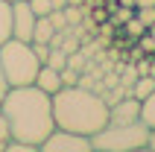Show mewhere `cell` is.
<instances>
[{"instance_id":"8fae6325","label":"cell","mask_w":155,"mask_h":152,"mask_svg":"<svg viewBox=\"0 0 155 152\" xmlns=\"http://www.w3.org/2000/svg\"><path fill=\"white\" fill-rule=\"evenodd\" d=\"M140 123L147 129H155V91L147 100H140Z\"/></svg>"},{"instance_id":"4fadbf2b","label":"cell","mask_w":155,"mask_h":152,"mask_svg":"<svg viewBox=\"0 0 155 152\" xmlns=\"http://www.w3.org/2000/svg\"><path fill=\"white\" fill-rule=\"evenodd\" d=\"M123 32L129 35V38H140V35L147 32V24H140L138 18L132 15V18H129V21H126V24H123Z\"/></svg>"},{"instance_id":"ffe728a7","label":"cell","mask_w":155,"mask_h":152,"mask_svg":"<svg viewBox=\"0 0 155 152\" xmlns=\"http://www.w3.org/2000/svg\"><path fill=\"white\" fill-rule=\"evenodd\" d=\"M135 15V9H126V6H117V18H114V24H126V21H129V18Z\"/></svg>"},{"instance_id":"ac0fdd59","label":"cell","mask_w":155,"mask_h":152,"mask_svg":"<svg viewBox=\"0 0 155 152\" xmlns=\"http://www.w3.org/2000/svg\"><path fill=\"white\" fill-rule=\"evenodd\" d=\"M47 18H50V24L56 26V29H68V18H64V9H53Z\"/></svg>"},{"instance_id":"cb8c5ba5","label":"cell","mask_w":155,"mask_h":152,"mask_svg":"<svg viewBox=\"0 0 155 152\" xmlns=\"http://www.w3.org/2000/svg\"><path fill=\"white\" fill-rule=\"evenodd\" d=\"M138 6H155V0H138ZM135 6V9H138Z\"/></svg>"},{"instance_id":"484cf974","label":"cell","mask_w":155,"mask_h":152,"mask_svg":"<svg viewBox=\"0 0 155 152\" xmlns=\"http://www.w3.org/2000/svg\"><path fill=\"white\" fill-rule=\"evenodd\" d=\"M9 3H15V0H9Z\"/></svg>"},{"instance_id":"52a82bcc","label":"cell","mask_w":155,"mask_h":152,"mask_svg":"<svg viewBox=\"0 0 155 152\" xmlns=\"http://www.w3.org/2000/svg\"><path fill=\"white\" fill-rule=\"evenodd\" d=\"M132 120H140V100L123 97L108 105V123H132Z\"/></svg>"},{"instance_id":"44dd1931","label":"cell","mask_w":155,"mask_h":152,"mask_svg":"<svg viewBox=\"0 0 155 152\" xmlns=\"http://www.w3.org/2000/svg\"><path fill=\"white\" fill-rule=\"evenodd\" d=\"M6 91H9V82H6V76H3V68H0V100L6 97Z\"/></svg>"},{"instance_id":"30bf717a","label":"cell","mask_w":155,"mask_h":152,"mask_svg":"<svg viewBox=\"0 0 155 152\" xmlns=\"http://www.w3.org/2000/svg\"><path fill=\"white\" fill-rule=\"evenodd\" d=\"M12 38V3L0 0V44Z\"/></svg>"},{"instance_id":"5bb4252c","label":"cell","mask_w":155,"mask_h":152,"mask_svg":"<svg viewBox=\"0 0 155 152\" xmlns=\"http://www.w3.org/2000/svg\"><path fill=\"white\" fill-rule=\"evenodd\" d=\"M3 152H38V146L26 144V140H15V137H9L6 146H3Z\"/></svg>"},{"instance_id":"9c48e42d","label":"cell","mask_w":155,"mask_h":152,"mask_svg":"<svg viewBox=\"0 0 155 152\" xmlns=\"http://www.w3.org/2000/svg\"><path fill=\"white\" fill-rule=\"evenodd\" d=\"M56 32H59V29H56V26L50 24V18L44 15V18H38V21H35V32H32V41H44V44H50Z\"/></svg>"},{"instance_id":"d6986e66","label":"cell","mask_w":155,"mask_h":152,"mask_svg":"<svg viewBox=\"0 0 155 152\" xmlns=\"http://www.w3.org/2000/svg\"><path fill=\"white\" fill-rule=\"evenodd\" d=\"M9 126H6V117H3V111H0V152H3V146H6V140H9Z\"/></svg>"},{"instance_id":"7402d4cb","label":"cell","mask_w":155,"mask_h":152,"mask_svg":"<svg viewBox=\"0 0 155 152\" xmlns=\"http://www.w3.org/2000/svg\"><path fill=\"white\" fill-rule=\"evenodd\" d=\"M149 152H155V129H149V144H147Z\"/></svg>"},{"instance_id":"5b68a950","label":"cell","mask_w":155,"mask_h":152,"mask_svg":"<svg viewBox=\"0 0 155 152\" xmlns=\"http://www.w3.org/2000/svg\"><path fill=\"white\" fill-rule=\"evenodd\" d=\"M38 152H94V144L88 135L79 132H68V129H53L50 135L41 140Z\"/></svg>"},{"instance_id":"9a60e30c","label":"cell","mask_w":155,"mask_h":152,"mask_svg":"<svg viewBox=\"0 0 155 152\" xmlns=\"http://www.w3.org/2000/svg\"><path fill=\"white\" fill-rule=\"evenodd\" d=\"M138 47H140V56H155V38L149 32H143L138 38Z\"/></svg>"},{"instance_id":"7a4b0ae2","label":"cell","mask_w":155,"mask_h":152,"mask_svg":"<svg viewBox=\"0 0 155 152\" xmlns=\"http://www.w3.org/2000/svg\"><path fill=\"white\" fill-rule=\"evenodd\" d=\"M53 117L59 129L94 137L108 123V102L82 85H64L53 94Z\"/></svg>"},{"instance_id":"6da1fadb","label":"cell","mask_w":155,"mask_h":152,"mask_svg":"<svg viewBox=\"0 0 155 152\" xmlns=\"http://www.w3.org/2000/svg\"><path fill=\"white\" fill-rule=\"evenodd\" d=\"M0 111L6 117L9 135L15 140H26L41 146V140L56 129L53 117V97L38 85H15L0 100Z\"/></svg>"},{"instance_id":"7c38bea8","label":"cell","mask_w":155,"mask_h":152,"mask_svg":"<svg viewBox=\"0 0 155 152\" xmlns=\"http://www.w3.org/2000/svg\"><path fill=\"white\" fill-rule=\"evenodd\" d=\"M152 91H155V76H140L135 82V88H132V97L135 100H147Z\"/></svg>"},{"instance_id":"3957f363","label":"cell","mask_w":155,"mask_h":152,"mask_svg":"<svg viewBox=\"0 0 155 152\" xmlns=\"http://www.w3.org/2000/svg\"><path fill=\"white\" fill-rule=\"evenodd\" d=\"M0 68H3V76H6L9 88H15V85H32L41 61H38L29 41L6 38L0 44Z\"/></svg>"},{"instance_id":"8992f818","label":"cell","mask_w":155,"mask_h":152,"mask_svg":"<svg viewBox=\"0 0 155 152\" xmlns=\"http://www.w3.org/2000/svg\"><path fill=\"white\" fill-rule=\"evenodd\" d=\"M35 21H38V15L32 12L29 0H15L12 3V38H18V41H32Z\"/></svg>"},{"instance_id":"e0dca14e","label":"cell","mask_w":155,"mask_h":152,"mask_svg":"<svg viewBox=\"0 0 155 152\" xmlns=\"http://www.w3.org/2000/svg\"><path fill=\"white\" fill-rule=\"evenodd\" d=\"M29 6H32V12H35L38 18L50 15L53 9H56V6H53V0H29Z\"/></svg>"},{"instance_id":"2e32d148","label":"cell","mask_w":155,"mask_h":152,"mask_svg":"<svg viewBox=\"0 0 155 152\" xmlns=\"http://www.w3.org/2000/svg\"><path fill=\"white\" fill-rule=\"evenodd\" d=\"M135 18H138L140 24H155V6H138L135 9Z\"/></svg>"},{"instance_id":"603a6c76","label":"cell","mask_w":155,"mask_h":152,"mask_svg":"<svg viewBox=\"0 0 155 152\" xmlns=\"http://www.w3.org/2000/svg\"><path fill=\"white\" fill-rule=\"evenodd\" d=\"M117 6H126V9H135V6H138V0H117Z\"/></svg>"},{"instance_id":"ba28073f","label":"cell","mask_w":155,"mask_h":152,"mask_svg":"<svg viewBox=\"0 0 155 152\" xmlns=\"http://www.w3.org/2000/svg\"><path fill=\"white\" fill-rule=\"evenodd\" d=\"M32 85H38L41 91H47L53 97L56 91H61L64 88V82H61V70H56V68H50V64H41L38 68V73H35V82Z\"/></svg>"},{"instance_id":"277c9868","label":"cell","mask_w":155,"mask_h":152,"mask_svg":"<svg viewBox=\"0 0 155 152\" xmlns=\"http://www.w3.org/2000/svg\"><path fill=\"white\" fill-rule=\"evenodd\" d=\"M94 152H143L149 144V129L140 120L132 123H105L94 137Z\"/></svg>"},{"instance_id":"d4e9b609","label":"cell","mask_w":155,"mask_h":152,"mask_svg":"<svg viewBox=\"0 0 155 152\" xmlns=\"http://www.w3.org/2000/svg\"><path fill=\"white\" fill-rule=\"evenodd\" d=\"M147 32H149V35L155 38V24H149V26H147Z\"/></svg>"}]
</instances>
